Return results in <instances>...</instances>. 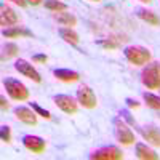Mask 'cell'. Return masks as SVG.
Here are the masks:
<instances>
[{"mask_svg": "<svg viewBox=\"0 0 160 160\" xmlns=\"http://www.w3.org/2000/svg\"><path fill=\"white\" fill-rule=\"evenodd\" d=\"M123 53L125 58L135 66H142L151 61V51L144 47H127Z\"/></svg>", "mask_w": 160, "mask_h": 160, "instance_id": "cell-1", "label": "cell"}, {"mask_svg": "<svg viewBox=\"0 0 160 160\" xmlns=\"http://www.w3.org/2000/svg\"><path fill=\"white\" fill-rule=\"evenodd\" d=\"M141 82L149 90L160 88V66L158 64H149L148 68H144L142 72H141Z\"/></svg>", "mask_w": 160, "mask_h": 160, "instance_id": "cell-2", "label": "cell"}, {"mask_svg": "<svg viewBox=\"0 0 160 160\" xmlns=\"http://www.w3.org/2000/svg\"><path fill=\"white\" fill-rule=\"evenodd\" d=\"M3 87L7 90L8 95L15 99V101H26L29 98V91L26 88L19 80L15 78H5L3 80Z\"/></svg>", "mask_w": 160, "mask_h": 160, "instance_id": "cell-3", "label": "cell"}, {"mask_svg": "<svg viewBox=\"0 0 160 160\" xmlns=\"http://www.w3.org/2000/svg\"><path fill=\"white\" fill-rule=\"evenodd\" d=\"M90 158H93V160H122L123 154L118 148L108 146V148H101L93 154H90Z\"/></svg>", "mask_w": 160, "mask_h": 160, "instance_id": "cell-4", "label": "cell"}, {"mask_svg": "<svg viewBox=\"0 0 160 160\" xmlns=\"http://www.w3.org/2000/svg\"><path fill=\"white\" fill-rule=\"evenodd\" d=\"M114 127H115V138L118 139V142L127 144V146L135 142V135H133V131L120 118H115L114 120Z\"/></svg>", "mask_w": 160, "mask_h": 160, "instance_id": "cell-5", "label": "cell"}, {"mask_svg": "<svg viewBox=\"0 0 160 160\" xmlns=\"http://www.w3.org/2000/svg\"><path fill=\"white\" fill-rule=\"evenodd\" d=\"M77 99L87 109H93V108H96V104H98L95 93H93V90L87 85H82L77 90Z\"/></svg>", "mask_w": 160, "mask_h": 160, "instance_id": "cell-6", "label": "cell"}, {"mask_svg": "<svg viewBox=\"0 0 160 160\" xmlns=\"http://www.w3.org/2000/svg\"><path fill=\"white\" fill-rule=\"evenodd\" d=\"M15 69H16L19 74H22L24 77H28V78L34 80V82H37V83L42 82V77H40V74L32 68V64H29L28 61H24V59H18V61L15 62Z\"/></svg>", "mask_w": 160, "mask_h": 160, "instance_id": "cell-7", "label": "cell"}, {"mask_svg": "<svg viewBox=\"0 0 160 160\" xmlns=\"http://www.w3.org/2000/svg\"><path fill=\"white\" fill-rule=\"evenodd\" d=\"M22 144H24L26 149L34 152V154H42L45 151V141L42 138H38V136H32V135L24 136L22 138Z\"/></svg>", "mask_w": 160, "mask_h": 160, "instance_id": "cell-8", "label": "cell"}, {"mask_svg": "<svg viewBox=\"0 0 160 160\" xmlns=\"http://www.w3.org/2000/svg\"><path fill=\"white\" fill-rule=\"evenodd\" d=\"M55 104L66 114H75L77 112V102L71 96H68V95H58V96H55Z\"/></svg>", "mask_w": 160, "mask_h": 160, "instance_id": "cell-9", "label": "cell"}, {"mask_svg": "<svg viewBox=\"0 0 160 160\" xmlns=\"http://www.w3.org/2000/svg\"><path fill=\"white\" fill-rule=\"evenodd\" d=\"M15 115L18 120H21V122H24L26 125H35L37 123V115L28 109V108H22V106H19V108L15 109Z\"/></svg>", "mask_w": 160, "mask_h": 160, "instance_id": "cell-10", "label": "cell"}, {"mask_svg": "<svg viewBox=\"0 0 160 160\" xmlns=\"http://www.w3.org/2000/svg\"><path fill=\"white\" fill-rule=\"evenodd\" d=\"M139 133L142 135V138L146 141H149L154 146L160 148V131L155 127H148V128H139Z\"/></svg>", "mask_w": 160, "mask_h": 160, "instance_id": "cell-11", "label": "cell"}, {"mask_svg": "<svg viewBox=\"0 0 160 160\" xmlns=\"http://www.w3.org/2000/svg\"><path fill=\"white\" fill-rule=\"evenodd\" d=\"M55 77L61 82H77L80 78V75L75 72V71H71V69H55L53 71Z\"/></svg>", "mask_w": 160, "mask_h": 160, "instance_id": "cell-12", "label": "cell"}, {"mask_svg": "<svg viewBox=\"0 0 160 160\" xmlns=\"http://www.w3.org/2000/svg\"><path fill=\"white\" fill-rule=\"evenodd\" d=\"M136 155H138V158H142V160H157L158 158V155L142 142L136 144Z\"/></svg>", "mask_w": 160, "mask_h": 160, "instance_id": "cell-13", "label": "cell"}, {"mask_svg": "<svg viewBox=\"0 0 160 160\" xmlns=\"http://www.w3.org/2000/svg\"><path fill=\"white\" fill-rule=\"evenodd\" d=\"M2 26H13L18 22V15L15 13L13 8L8 7H2Z\"/></svg>", "mask_w": 160, "mask_h": 160, "instance_id": "cell-14", "label": "cell"}, {"mask_svg": "<svg viewBox=\"0 0 160 160\" xmlns=\"http://www.w3.org/2000/svg\"><path fill=\"white\" fill-rule=\"evenodd\" d=\"M136 15H138V18H141L142 21H146L148 24L160 26V18L155 15V13L149 11V10H142V8H139V10H136Z\"/></svg>", "mask_w": 160, "mask_h": 160, "instance_id": "cell-15", "label": "cell"}, {"mask_svg": "<svg viewBox=\"0 0 160 160\" xmlns=\"http://www.w3.org/2000/svg\"><path fill=\"white\" fill-rule=\"evenodd\" d=\"M59 35H61V38L64 40V42H68V43H71V45H77L78 43V34L75 32V31H72L71 28H61L59 29Z\"/></svg>", "mask_w": 160, "mask_h": 160, "instance_id": "cell-16", "label": "cell"}, {"mask_svg": "<svg viewBox=\"0 0 160 160\" xmlns=\"http://www.w3.org/2000/svg\"><path fill=\"white\" fill-rule=\"evenodd\" d=\"M3 37L7 38H15V37H32V32L29 29H24V28H11V29H5Z\"/></svg>", "mask_w": 160, "mask_h": 160, "instance_id": "cell-17", "label": "cell"}, {"mask_svg": "<svg viewBox=\"0 0 160 160\" xmlns=\"http://www.w3.org/2000/svg\"><path fill=\"white\" fill-rule=\"evenodd\" d=\"M55 19L59 22V24H62V26H75V22H77V18L74 16V15H71V13H64V11H58L56 15H55Z\"/></svg>", "mask_w": 160, "mask_h": 160, "instance_id": "cell-18", "label": "cell"}, {"mask_svg": "<svg viewBox=\"0 0 160 160\" xmlns=\"http://www.w3.org/2000/svg\"><path fill=\"white\" fill-rule=\"evenodd\" d=\"M18 47H16V43H7V45H3V51H2V61H8L10 58H13V56H16L18 55Z\"/></svg>", "mask_w": 160, "mask_h": 160, "instance_id": "cell-19", "label": "cell"}, {"mask_svg": "<svg viewBox=\"0 0 160 160\" xmlns=\"http://www.w3.org/2000/svg\"><path fill=\"white\" fill-rule=\"evenodd\" d=\"M142 98H144L146 104H148L149 108L160 111V96H157V95H152V93H142Z\"/></svg>", "mask_w": 160, "mask_h": 160, "instance_id": "cell-20", "label": "cell"}, {"mask_svg": "<svg viewBox=\"0 0 160 160\" xmlns=\"http://www.w3.org/2000/svg\"><path fill=\"white\" fill-rule=\"evenodd\" d=\"M45 8L58 13V11H66L68 10V5L59 2V0H45Z\"/></svg>", "mask_w": 160, "mask_h": 160, "instance_id": "cell-21", "label": "cell"}, {"mask_svg": "<svg viewBox=\"0 0 160 160\" xmlns=\"http://www.w3.org/2000/svg\"><path fill=\"white\" fill-rule=\"evenodd\" d=\"M96 43H98V45H101V47H104V48H108V50H115V48H118V45H120L118 40H114V38H104V40H98Z\"/></svg>", "mask_w": 160, "mask_h": 160, "instance_id": "cell-22", "label": "cell"}, {"mask_svg": "<svg viewBox=\"0 0 160 160\" xmlns=\"http://www.w3.org/2000/svg\"><path fill=\"white\" fill-rule=\"evenodd\" d=\"M31 106H32V109L38 114V115H42L43 118H47V120H50L51 118V114L47 111V109H43V108H40L38 104H35V102H31Z\"/></svg>", "mask_w": 160, "mask_h": 160, "instance_id": "cell-23", "label": "cell"}, {"mask_svg": "<svg viewBox=\"0 0 160 160\" xmlns=\"http://www.w3.org/2000/svg\"><path fill=\"white\" fill-rule=\"evenodd\" d=\"M0 138H2L3 142H10L11 141V130H10V127L3 125L2 128H0Z\"/></svg>", "mask_w": 160, "mask_h": 160, "instance_id": "cell-24", "label": "cell"}, {"mask_svg": "<svg viewBox=\"0 0 160 160\" xmlns=\"http://www.w3.org/2000/svg\"><path fill=\"white\" fill-rule=\"evenodd\" d=\"M32 59H34L35 62H43V64H45V62L48 61V56H47V55H34Z\"/></svg>", "mask_w": 160, "mask_h": 160, "instance_id": "cell-25", "label": "cell"}, {"mask_svg": "<svg viewBox=\"0 0 160 160\" xmlns=\"http://www.w3.org/2000/svg\"><path fill=\"white\" fill-rule=\"evenodd\" d=\"M120 115H122L123 118H127L130 123H133V125H135V120H133V118L130 117V112H128V111H125V109H123V111H120Z\"/></svg>", "mask_w": 160, "mask_h": 160, "instance_id": "cell-26", "label": "cell"}, {"mask_svg": "<svg viewBox=\"0 0 160 160\" xmlns=\"http://www.w3.org/2000/svg\"><path fill=\"white\" fill-rule=\"evenodd\" d=\"M130 108H139V102L138 101H135V99H131V98H127V101H125Z\"/></svg>", "mask_w": 160, "mask_h": 160, "instance_id": "cell-27", "label": "cell"}, {"mask_svg": "<svg viewBox=\"0 0 160 160\" xmlns=\"http://www.w3.org/2000/svg\"><path fill=\"white\" fill-rule=\"evenodd\" d=\"M0 108H2V111H7L8 109V102H7L5 96H0Z\"/></svg>", "mask_w": 160, "mask_h": 160, "instance_id": "cell-28", "label": "cell"}, {"mask_svg": "<svg viewBox=\"0 0 160 160\" xmlns=\"http://www.w3.org/2000/svg\"><path fill=\"white\" fill-rule=\"evenodd\" d=\"M11 2H15V3L19 5V7H26V5H28V2H26V0H11Z\"/></svg>", "mask_w": 160, "mask_h": 160, "instance_id": "cell-29", "label": "cell"}, {"mask_svg": "<svg viewBox=\"0 0 160 160\" xmlns=\"http://www.w3.org/2000/svg\"><path fill=\"white\" fill-rule=\"evenodd\" d=\"M28 3H31V5H38V3H42L43 0H26Z\"/></svg>", "mask_w": 160, "mask_h": 160, "instance_id": "cell-30", "label": "cell"}, {"mask_svg": "<svg viewBox=\"0 0 160 160\" xmlns=\"http://www.w3.org/2000/svg\"><path fill=\"white\" fill-rule=\"evenodd\" d=\"M141 2H144V3H151L152 0H141Z\"/></svg>", "mask_w": 160, "mask_h": 160, "instance_id": "cell-31", "label": "cell"}, {"mask_svg": "<svg viewBox=\"0 0 160 160\" xmlns=\"http://www.w3.org/2000/svg\"><path fill=\"white\" fill-rule=\"evenodd\" d=\"M93 2H98V0H93Z\"/></svg>", "mask_w": 160, "mask_h": 160, "instance_id": "cell-32", "label": "cell"}]
</instances>
